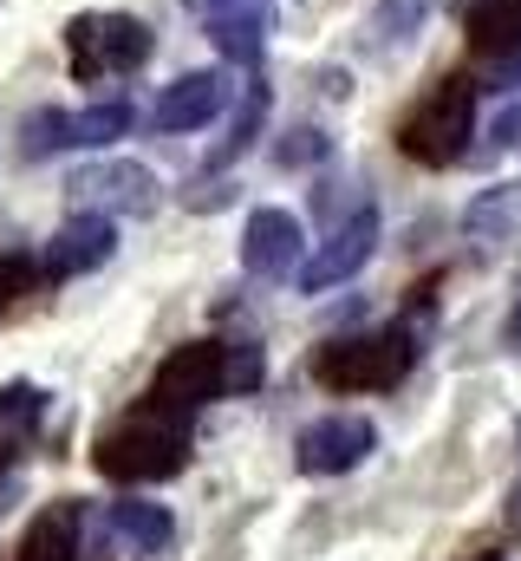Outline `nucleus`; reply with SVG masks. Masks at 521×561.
<instances>
[{"instance_id": "nucleus-1", "label": "nucleus", "mask_w": 521, "mask_h": 561, "mask_svg": "<svg viewBox=\"0 0 521 561\" xmlns=\"http://www.w3.org/2000/svg\"><path fill=\"white\" fill-rule=\"evenodd\" d=\"M92 463H99V477H112V483H170V477L189 463V419L143 405L137 419L112 424V431L92 444Z\"/></svg>"}, {"instance_id": "nucleus-2", "label": "nucleus", "mask_w": 521, "mask_h": 561, "mask_svg": "<svg viewBox=\"0 0 521 561\" xmlns=\"http://www.w3.org/2000/svg\"><path fill=\"white\" fill-rule=\"evenodd\" d=\"M410 366H417L410 327H379V333L326 340V346L313 353V379H320L326 392H391V386H404Z\"/></svg>"}, {"instance_id": "nucleus-3", "label": "nucleus", "mask_w": 521, "mask_h": 561, "mask_svg": "<svg viewBox=\"0 0 521 561\" xmlns=\"http://www.w3.org/2000/svg\"><path fill=\"white\" fill-rule=\"evenodd\" d=\"M476 138V85L463 79V72H450L443 85H430L410 112H404V125H397V150L410 157V163H430V170H443V163H456L463 150Z\"/></svg>"}, {"instance_id": "nucleus-4", "label": "nucleus", "mask_w": 521, "mask_h": 561, "mask_svg": "<svg viewBox=\"0 0 521 561\" xmlns=\"http://www.w3.org/2000/svg\"><path fill=\"white\" fill-rule=\"evenodd\" d=\"M150 26L137 13H72L66 26V59H72V79L99 85V79H125L150 59Z\"/></svg>"}, {"instance_id": "nucleus-5", "label": "nucleus", "mask_w": 521, "mask_h": 561, "mask_svg": "<svg viewBox=\"0 0 521 561\" xmlns=\"http://www.w3.org/2000/svg\"><path fill=\"white\" fill-rule=\"evenodd\" d=\"M222 392H229V340H189V346H176V353L150 373L143 405L189 419V412H202V405L222 399Z\"/></svg>"}, {"instance_id": "nucleus-6", "label": "nucleus", "mask_w": 521, "mask_h": 561, "mask_svg": "<svg viewBox=\"0 0 521 561\" xmlns=\"http://www.w3.org/2000/svg\"><path fill=\"white\" fill-rule=\"evenodd\" d=\"M66 196H72L79 209H105V216H157L163 183H157L143 163H130V157H105V163L72 170Z\"/></svg>"}, {"instance_id": "nucleus-7", "label": "nucleus", "mask_w": 521, "mask_h": 561, "mask_svg": "<svg viewBox=\"0 0 521 561\" xmlns=\"http://www.w3.org/2000/svg\"><path fill=\"white\" fill-rule=\"evenodd\" d=\"M379 450V431L372 419H313L300 437H293V463H300V477H346V470H359L366 457Z\"/></svg>"}, {"instance_id": "nucleus-8", "label": "nucleus", "mask_w": 521, "mask_h": 561, "mask_svg": "<svg viewBox=\"0 0 521 561\" xmlns=\"http://www.w3.org/2000/svg\"><path fill=\"white\" fill-rule=\"evenodd\" d=\"M372 255H379V209L366 203V209H352V216L313 249V262H300V294H326V287L352 280Z\"/></svg>"}, {"instance_id": "nucleus-9", "label": "nucleus", "mask_w": 521, "mask_h": 561, "mask_svg": "<svg viewBox=\"0 0 521 561\" xmlns=\"http://www.w3.org/2000/svg\"><path fill=\"white\" fill-rule=\"evenodd\" d=\"M118 255V229H112V216L105 209H79L59 236H53V249H46V275L66 280V275H92V268H105Z\"/></svg>"}, {"instance_id": "nucleus-10", "label": "nucleus", "mask_w": 521, "mask_h": 561, "mask_svg": "<svg viewBox=\"0 0 521 561\" xmlns=\"http://www.w3.org/2000/svg\"><path fill=\"white\" fill-rule=\"evenodd\" d=\"M222 112H229V79H222V72H183L176 85L157 92L150 125H157V131H202V125L222 118Z\"/></svg>"}, {"instance_id": "nucleus-11", "label": "nucleus", "mask_w": 521, "mask_h": 561, "mask_svg": "<svg viewBox=\"0 0 521 561\" xmlns=\"http://www.w3.org/2000/svg\"><path fill=\"white\" fill-rule=\"evenodd\" d=\"M242 268L260 280H280L300 268V222L287 209H255L242 229Z\"/></svg>"}, {"instance_id": "nucleus-12", "label": "nucleus", "mask_w": 521, "mask_h": 561, "mask_svg": "<svg viewBox=\"0 0 521 561\" xmlns=\"http://www.w3.org/2000/svg\"><path fill=\"white\" fill-rule=\"evenodd\" d=\"M202 13H209V39L222 46V59L260 66V46H267V7L260 0H222V7H202Z\"/></svg>"}, {"instance_id": "nucleus-13", "label": "nucleus", "mask_w": 521, "mask_h": 561, "mask_svg": "<svg viewBox=\"0 0 521 561\" xmlns=\"http://www.w3.org/2000/svg\"><path fill=\"white\" fill-rule=\"evenodd\" d=\"M463 236L470 242H516L521 236V183H489V190H476L470 196V209H463Z\"/></svg>"}, {"instance_id": "nucleus-14", "label": "nucleus", "mask_w": 521, "mask_h": 561, "mask_svg": "<svg viewBox=\"0 0 521 561\" xmlns=\"http://www.w3.org/2000/svg\"><path fill=\"white\" fill-rule=\"evenodd\" d=\"M13 561H79V503H53L26 523Z\"/></svg>"}, {"instance_id": "nucleus-15", "label": "nucleus", "mask_w": 521, "mask_h": 561, "mask_svg": "<svg viewBox=\"0 0 521 561\" xmlns=\"http://www.w3.org/2000/svg\"><path fill=\"white\" fill-rule=\"evenodd\" d=\"M105 529H112L118 542H130V549H143V556H163V549H170V536H176L170 510H163V503H143V496H125V503H112Z\"/></svg>"}, {"instance_id": "nucleus-16", "label": "nucleus", "mask_w": 521, "mask_h": 561, "mask_svg": "<svg viewBox=\"0 0 521 561\" xmlns=\"http://www.w3.org/2000/svg\"><path fill=\"white\" fill-rule=\"evenodd\" d=\"M470 46L489 59L521 53V0H476L470 7Z\"/></svg>"}, {"instance_id": "nucleus-17", "label": "nucleus", "mask_w": 521, "mask_h": 561, "mask_svg": "<svg viewBox=\"0 0 521 561\" xmlns=\"http://www.w3.org/2000/svg\"><path fill=\"white\" fill-rule=\"evenodd\" d=\"M125 131H130V105H125V99H105V105L72 112V150H79V144L105 150V144H118Z\"/></svg>"}, {"instance_id": "nucleus-18", "label": "nucleus", "mask_w": 521, "mask_h": 561, "mask_svg": "<svg viewBox=\"0 0 521 561\" xmlns=\"http://www.w3.org/2000/svg\"><path fill=\"white\" fill-rule=\"evenodd\" d=\"M53 150H72V112H33L26 125H20V157H53Z\"/></svg>"}, {"instance_id": "nucleus-19", "label": "nucleus", "mask_w": 521, "mask_h": 561, "mask_svg": "<svg viewBox=\"0 0 521 561\" xmlns=\"http://www.w3.org/2000/svg\"><path fill=\"white\" fill-rule=\"evenodd\" d=\"M260 118H267V85H248V99H242V112H235L229 138L216 144V157H209V163H216V170H222V163H235V157L260 138Z\"/></svg>"}, {"instance_id": "nucleus-20", "label": "nucleus", "mask_w": 521, "mask_h": 561, "mask_svg": "<svg viewBox=\"0 0 521 561\" xmlns=\"http://www.w3.org/2000/svg\"><path fill=\"white\" fill-rule=\"evenodd\" d=\"M46 412V392L39 386H0V431L13 437V431H33Z\"/></svg>"}, {"instance_id": "nucleus-21", "label": "nucleus", "mask_w": 521, "mask_h": 561, "mask_svg": "<svg viewBox=\"0 0 521 561\" xmlns=\"http://www.w3.org/2000/svg\"><path fill=\"white\" fill-rule=\"evenodd\" d=\"M260 373H267V359L255 340H229V392H255Z\"/></svg>"}, {"instance_id": "nucleus-22", "label": "nucleus", "mask_w": 521, "mask_h": 561, "mask_svg": "<svg viewBox=\"0 0 521 561\" xmlns=\"http://www.w3.org/2000/svg\"><path fill=\"white\" fill-rule=\"evenodd\" d=\"M417 20H424V0H385L372 13V39H404V33H417Z\"/></svg>"}, {"instance_id": "nucleus-23", "label": "nucleus", "mask_w": 521, "mask_h": 561, "mask_svg": "<svg viewBox=\"0 0 521 561\" xmlns=\"http://www.w3.org/2000/svg\"><path fill=\"white\" fill-rule=\"evenodd\" d=\"M39 275H46L39 262H26V255H7V262H0V313H7V307H13V300H20V294H26Z\"/></svg>"}, {"instance_id": "nucleus-24", "label": "nucleus", "mask_w": 521, "mask_h": 561, "mask_svg": "<svg viewBox=\"0 0 521 561\" xmlns=\"http://www.w3.org/2000/svg\"><path fill=\"white\" fill-rule=\"evenodd\" d=\"M516 144H521V92L502 105V118L489 125V150H516Z\"/></svg>"}, {"instance_id": "nucleus-25", "label": "nucleus", "mask_w": 521, "mask_h": 561, "mask_svg": "<svg viewBox=\"0 0 521 561\" xmlns=\"http://www.w3.org/2000/svg\"><path fill=\"white\" fill-rule=\"evenodd\" d=\"M313 157H326V138L320 131H293V138L280 144V163H313Z\"/></svg>"}, {"instance_id": "nucleus-26", "label": "nucleus", "mask_w": 521, "mask_h": 561, "mask_svg": "<svg viewBox=\"0 0 521 561\" xmlns=\"http://www.w3.org/2000/svg\"><path fill=\"white\" fill-rule=\"evenodd\" d=\"M229 196H235L229 183H209V190H189V209H222Z\"/></svg>"}, {"instance_id": "nucleus-27", "label": "nucleus", "mask_w": 521, "mask_h": 561, "mask_svg": "<svg viewBox=\"0 0 521 561\" xmlns=\"http://www.w3.org/2000/svg\"><path fill=\"white\" fill-rule=\"evenodd\" d=\"M502 340L521 346V280H516V307H509V327H502Z\"/></svg>"}, {"instance_id": "nucleus-28", "label": "nucleus", "mask_w": 521, "mask_h": 561, "mask_svg": "<svg viewBox=\"0 0 521 561\" xmlns=\"http://www.w3.org/2000/svg\"><path fill=\"white\" fill-rule=\"evenodd\" d=\"M7 444H13V437H7V431H0V470H7V463H13V450H7Z\"/></svg>"}, {"instance_id": "nucleus-29", "label": "nucleus", "mask_w": 521, "mask_h": 561, "mask_svg": "<svg viewBox=\"0 0 521 561\" xmlns=\"http://www.w3.org/2000/svg\"><path fill=\"white\" fill-rule=\"evenodd\" d=\"M516 503H521V490H516Z\"/></svg>"}]
</instances>
